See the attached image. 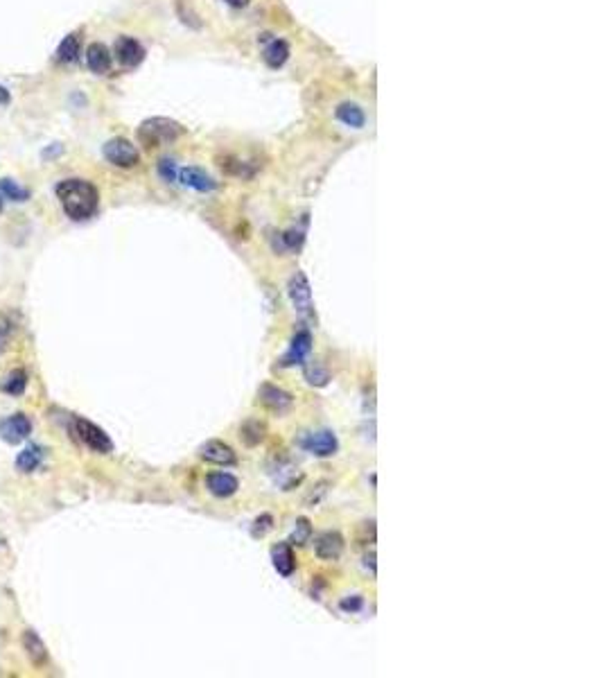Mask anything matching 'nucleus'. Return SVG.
Returning <instances> with one entry per match:
<instances>
[{
	"label": "nucleus",
	"mask_w": 603,
	"mask_h": 678,
	"mask_svg": "<svg viewBox=\"0 0 603 678\" xmlns=\"http://www.w3.org/2000/svg\"><path fill=\"white\" fill-rule=\"evenodd\" d=\"M63 213L75 222H84L95 215L100 203V192L86 179H63L55 188Z\"/></svg>",
	"instance_id": "1"
},
{
	"label": "nucleus",
	"mask_w": 603,
	"mask_h": 678,
	"mask_svg": "<svg viewBox=\"0 0 603 678\" xmlns=\"http://www.w3.org/2000/svg\"><path fill=\"white\" fill-rule=\"evenodd\" d=\"M181 134H183L181 125L177 120H170V118H149V120H145L138 127V138H141L147 147L174 143Z\"/></svg>",
	"instance_id": "2"
},
{
	"label": "nucleus",
	"mask_w": 603,
	"mask_h": 678,
	"mask_svg": "<svg viewBox=\"0 0 603 678\" xmlns=\"http://www.w3.org/2000/svg\"><path fill=\"white\" fill-rule=\"evenodd\" d=\"M72 425H75V437H77L86 448H91L93 452H98V455H109L113 450V441L100 425H95L80 416L75 418Z\"/></svg>",
	"instance_id": "3"
},
{
	"label": "nucleus",
	"mask_w": 603,
	"mask_h": 678,
	"mask_svg": "<svg viewBox=\"0 0 603 678\" xmlns=\"http://www.w3.org/2000/svg\"><path fill=\"white\" fill-rule=\"evenodd\" d=\"M102 154L115 168H134V165H138V161H141L138 147L132 141H127V138H120V136L106 141L102 147Z\"/></svg>",
	"instance_id": "4"
},
{
	"label": "nucleus",
	"mask_w": 603,
	"mask_h": 678,
	"mask_svg": "<svg viewBox=\"0 0 603 678\" xmlns=\"http://www.w3.org/2000/svg\"><path fill=\"white\" fill-rule=\"evenodd\" d=\"M298 446L315 457H332L339 450V441L332 429H315V432H303Z\"/></svg>",
	"instance_id": "5"
},
{
	"label": "nucleus",
	"mask_w": 603,
	"mask_h": 678,
	"mask_svg": "<svg viewBox=\"0 0 603 678\" xmlns=\"http://www.w3.org/2000/svg\"><path fill=\"white\" fill-rule=\"evenodd\" d=\"M287 294H289V301H292V306L298 315L307 317L312 312V285L303 272H296L292 278H289Z\"/></svg>",
	"instance_id": "6"
},
{
	"label": "nucleus",
	"mask_w": 603,
	"mask_h": 678,
	"mask_svg": "<svg viewBox=\"0 0 603 678\" xmlns=\"http://www.w3.org/2000/svg\"><path fill=\"white\" fill-rule=\"evenodd\" d=\"M32 434V421L25 414H12L0 421V439L9 446H18Z\"/></svg>",
	"instance_id": "7"
},
{
	"label": "nucleus",
	"mask_w": 603,
	"mask_h": 678,
	"mask_svg": "<svg viewBox=\"0 0 603 678\" xmlns=\"http://www.w3.org/2000/svg\"><path fill=\"white\" fill-rule=\"evenodd\" d=\"M199 457L203 461H208V464H217V466H233L235 461H238L235 450L229 444H224V441H217V439L206 441V444L199 448Z\"/></svg>",
	"instance_id": "8"
},
{
	"label": "nucleus",
	"mask_w": 603,
	"mask_h": 678,
	"mask_svg": "<svg viewBox=\"0 0 603 678\" xmlns=\"http://www.w3.org/2000/svg\"><path fill=\"white\" fill-rule=\"evenodd\" d=\"M315 554L321 561H337L343 554V536L339 532H321L315 538Z\"/></svg>",
	"instance_id": "9"
},
{
	"label": "nucleus",
	"mask_w": 603,
	"mask_h": 678,
	"mask_svg": "<svg viewBox=\"0 0 603 678\" xmlns=\"http://www.w3.org/2000/svg\"><path fill=\"white\" fill-rule=\"evenodd\" d=\"M115 57L122 66L136 68L141 66L145 59V48L141 46V41H136L134 37H120L115 41Z\"/></svg>",
	"instance_id": "10"
},
{
	"label": "nucleus",
	"mask_w": 603,
	"mask_h": 678,
	"mask_svg": "<svg viewBox=\"0 0 603 678\" xmlns=\"http://www.w3.org/2000/svg\"><path fill=\"white\" fill-rule=\"evenodd\" d=\"M312 351V335L310 330H298L292 344H289V351L283 355L281 367H296V364H305L307 355Z\"/></svg>",
	"instance_id": "11"
},
{
	"label": "nucleus",
	"mask_w": 603,
	"mask_h": 678,
	"mask_svg": "<svg viewBox=\"0 0 603 678\" xmlns=\"http://www.w3.org/2000/svg\"><path fill=\"white\" fill-rule=\"evenodd\" d=\"M258 398H260V403L267 407V410L278 412V414L287 412L294 403L292 394H287L285 389H281V387H276V384H262L260 391H258Z\"/></svg>",
	"instance_id": "12"
},
{
	"label": "nucleus",
	"mask_w": 603,
	"mask_h": 678,
	"mask_svg": "<svg viewBox=\"0 0 603 678\" xmlns=\"http://www.w3.org/2000/svg\"><path fill=\"white\" fill-rule=\"evenodd\" d=\"M183 186H188L197 192H212L217 188V181H215L206 170L201 168H183L179 170V177H177Z\"/></svg>",
	"instance_id": "13"
},
{
	"label": "nucleus",
	"mask_w": 603,
	"mask_h": 678,
	"mask_svg": "<svg viewBox=\"0 0 603 678\" xmlns=\"http://www.w3.org/2000/svg\"><path fill=\"white\" fill-rule=\"evenodd\" d=\"M206 486L215 498H231V495L238 493L240 482L231 472H210L206 477Z\"/></svg>",
	"instance_id": "14"
},
{
	"label": "nucleus",
	"mask_w": 603,
	"mask_h": 678,
	"mask_svg": "<svg viewBox=\"0 0 603 678\" xmlns=\"http://www.w3.org/2000/svg\"><path fill=\"white\" fill-rule=\"evenodd\" d=\"M272 563L276 567L278 575L283 577H292L294 567H296V556L292 550V543H278L272 547Z\"/></svg>",
	"instance_id": "15"
},
{
	"label": "nucleus",
	"mask_w": 603,
	"mask_h": 678,
	"mask_svg": "<svg viewBox=\"0 0 603 678\" xmlns=\"http://www.w3.org/2000/svg\"><path fill=\"white\" fill-rule=\"evenodd\" d=\"M43 459H46V450H43L41 446H37V444H30V446H25L23 450L18 452L14 464H16V470L30 475V472H34L43 464Z\"/></svg>",
	"instance_id": "16"
},
{
	"label": "nucleus",
	"mask_w": 603,
	"mask_h": 678,
	"mask_svg": "<svg viewBox=\"0 0 603 678\" xmlns=\"http://www.w3.org/2000/svg\"><path fill=\"white\" fill-rule=\"evenodd\" d=\"M86 63L95 75H104L111 70V50L104 43H91L86 50Z\"/></svg>",
	"instance_id": "17"
},
{
	"label": "nucleus",
	"mask_w": 603,
	"mask_h": 678,
	"mask_svg": "<svg viewBox=\"0 0 603 678\" xmlns=\"http://www.w3.org/2000/svg\"><path fill=\"white\" fill-rule=\"evenodd\" d=\"M20 642H23V649H25V653H27V658L34 663L37 667L48 663V649H46V644H43V640L37 636L34 631L27 629V631L23 633V638H20Z\"/></svg>",
	"instance_id": "18"
},
{
	"label": "nucleus",
	"mask_w": 603,
	"mask_h": 678,
	"mask_svg": "<svg viewBox=\"0 0 603 678\" xmlns=\"http://www.w3.org/2000/svg\"><path fill=\"white\" fill-rule=\"evenodd\" d=\"M262 59H265V63H267L269 68H274V70L281 68L283 63L289 59V43L283 41V39H274V41L265 48Z\"/></svg>",
	"instance_id": "19"
},
{
	"label": "nucleus",
	"mask_w": 603,
	"mask_h": 678,
	"mask_svg": "<svg viewBox=\"0 0 603 678\" xmlns=\"http://www.w3.org/2000/svg\"><path fill=\"white\" fill-rule=\"evenodd\" d=\"M335 115H337V120H341L343 125L353 127V129H362L364 123H366L364 111H362L355 102H341V104L337 106Z\"/></svg>",
	"instance_id": "20"
},
{
	"label": "nucleus",
	"mask_w": 603,
	"mask_h": 678,
	"mask_svg": "<svg viewBox=\"0 0 603 678\" xmlns=\"http://www.w3.org/2000/svg\"><path fill=\"white\" fill-rule=\"evenodd\" d=\"M25 389H27V373H25V369H14L3 382V391L9 394V396H14V398L23 396Z\"/></svg>",
	"instance_id": "21"
},
{
	"label": "nucleus",
	"mask_w": 603,
	"mask_h": 678,
	"mask_svg": "<svg viewBox=\"0 0 603 678\" xmlns=\"http://www.w3.org/2000/svg\"><path fill=\"white\" fill-rule=\"evenodd\" d=\"M80 55V37L75 34H68V37H63V41L59 43V48H57V61L61 63H72L75 59H77Z\"/></svg>",
	"instance_id": "22"
},
{
	"label": "nucleus",
	"mask_w": 603,
	"mask_h": 678,
	"mask_svg": "<svg viewBox=\"0 0 603 678\" xmlns=\"http://www.w3.org/2000/svg\"><path fill=\"white\" fill-rule=\"evenodd\" d=\"M267 434V427L260 421H246L240 427V439L244 441L246 446H258Z\"/></svg>",
	"instance_id": "23"
},
{
	"label": "nucleus",
	"mask_w": 603,
	"mask_h": 678,
	"mask_svg": "<svg viewBox=\"0 0 603 678\" xmlns=\"http://www.w3.org/2000/svg\"><path fill=\"white\" fill-rule=\"evenodd\" d=\"M0 195L5 199H12V201H27L30 199V190L23 188L14 179H0Z\"/></svg>",
	"instance_id": "24"
},
{
	"label": "nucleus",
	"mask_w": 603,
	"mask_h": 678,
	"mask_svg": "<svg viewBox=\"0 0 603 678\" xmlns=\"http://www.w3.org/2000/svg\"><path fill=\"white\" fill-rule=\"evenodd\" d=\"M305 380L315 387H326L330 380V373L323 369L319 362H312V364H305Z\"/></svg>",
	"instance_id": "25"
},
{
	"label": "nucleus",
	"mask_w": 603,
	"mask_h": 678,
	"mask_svg": "<svg viewBox=\"0 0 603 678\" xmlns=\"http://www.w3.org/2000/svg\"><path fill=\"white\" fill-rule=\"evenodd\" d=\"M310 538H312V525H310V520L307 518H298L296 522H294V529H292V541H289V543H292V545H305V543H310Z\"/></svg>",
	"instance_id": "26"
},
{
	"label": "nucleus",
	"mask_w": 603,
	"mask_h": 678,
	"mask_svg": "<svg viewBox=\"0 0 603 678\" xmlns=\"http://www.w3.org/2000/svg\"><path fill=\"white\" fill-rule=\"evenodd\" d=\"M158 175L163 177L165 181H177L179 170H177L174 158H160L158 161Z\"/></svg>",
	"instance_id": "27"
},
{
	"label": "nucleus",
	"mask_w": 603,
	"mask_h": 678,
	"mask_svg": "<svg viewBox=\"0 0 603 678\" xmlns=\"http://www.w3.org/2000/svg\"><path fill=\"white\" fill-rule=\"evenodd\" d=\"M283 242L287 244V249H298L300 244H303V231H296V229H289L283 233Z\"/></svg>",
	"instance_id": "28"
},
{
	"label": "nucleus",
	"mask_w": 603,
	"mask_h": 678,
	"mask_svg": "<svg viewBox=\"0 0 603 678\" xmlns=\"http://www.w3.org/2000/svg\"><path fill=\"white\" fill-rule=\"evenodd\" d=\"M12 330H14V326L9 324L7 319H0V355L5 353L9 339H12Z\"/></svg>",
	"instance_id": "29"
},
{
	"label": "nucleus",
	"mask_w": 603,
	"mask_h": 678,
	"mask_svg": "<svg viewBox=\"0 0 603 678\" xmlns=\"http://www.w3.org/2000/svg\"><path fill=\"white\" fill-rule=\"evenodd\" d=\"M272 522H274V518H272L269 513L260 515V518H258L255 525H253V536H255V538H258V536H265L269 529H272Z\"/></svg>",
	"instance_id": "30"
},
{
	"label": "nucleus",
	"mask_w": 603,
	"mask_h": 678,
	"mask_svg": "<svg viewBox=\"0 0 603 678\" xmlns=\"http://www.w3.org/2000/svg\"><path fill=\"white\" fill-rule=\"evenodd\" d=\"M341 610H346V613H357V610H362V606H364V599L360 597V595H355V597H350V599H341Z\"/></svg>",
	"instance_id": "31"
},
{
	"label": "nucleus",
	"mask_w": 603,
	"mask_h": 678,
	"mask_svg": "<svg viewBox=\"0 0 603 678\" xmlns=\"http://www.w3.org/2000/svg\"><path fill=\"white\" fill-rule=\"evenodd\" d=\"M9 100H12V98H9V91L5 89L3 84H0V104L7 106V104H9Z\"/></svg>",
	"instance_id": "32"
},
{
	"label": "nucleus",
	"mask_w": 603,
	"mask_h": 678,
	"mask_svg": "<svg viewBox=\"0 0 603 678\" xmlns=\"http://www.w3.org/2000/svg\"><path fill=\"white\" fill-rule=\"evenodd\" d=\"M61 152H63V147H61V145L57 143V147H50V149H43V158H48L50 154H55V156H57V154H61Z\"/></svg>",
	"instance_id": "33"
},
{
	"label": "nucleus",
	"mask_w": 603,
	"mask_h": 678,
	"mask_svg": "<svg viewBox=\"0 0 603 678\" xmlns=\"http://www.w3.org/2000/svg\"><path fill=\"white\" fill-rule=\"evenodd\" d=\"M226 3H229L231 7H238V9H242V7H246V5H249V0H226Z\"/></svg>",
	"instance_id": "34"
},
{
	"label": "nucleus",
	"mask_w": 603,
	"mask_h": 678,
	"mask_svg": "<svg viewBox=\"0 0 603 678\" xmlns=\"http://www.w3.org/2000/svg\"><path fill=\"white\" fill-rule=\"evenodd\" d=\"M0 213H3V195H0Z\"/></svg>",
	"instance_id": "35"
}]
</instances>
